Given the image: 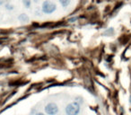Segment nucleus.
Segmentation results:
<instances>
[{
  "label": "nucleus",
  "instance_id": "f257e3e1",
  "mask_svg": "<svg viewBox=\"0 0 131 115\" xmlns=\"http://www.w3.org/2000/svg\"><path fill=\"white\" fill-rule=\"evenodd\" d=\"M80 110V104L77 102H73L66 106L65 111L67 115H78Z\"/></svg>",
  "mask_w": 131,
  "mask_h": 115
},
{
  "label": "nucleus",
  "instance_id": "f03ea898",
  "mask_svg": "<svg viewBox=\"0 0 131 115\" xmlns=\"http://www.w3.org/2000/svg\"><path fill=\"white\" fill-rule=\"evenodd\" d=\"M42 12L46 15H49V14H52L56 11L57 9V6L55 3L49 1V0H46L44 1L43 4H42Z\"/></svg>",
  "mask_w": 131,
  "mask_h": 115
},
{
  "label": "nucleus",
  "instance_id": "7ed1b4c3",
  "mask_svg": "<svg viewBox=\"0 0 131 115\" xmlns=\"http://www.w3.org/2000/svg\"><path fill=\"white\" fill-rule=\"evenodd\" d=\"M44 111L48 115H56L58 112V106L56 102H49L45 106Z\"/></svg>",
  "mask_w": 131,
  "mask_h": 115
},
{
  "label": "nucleus",
  "instance_id": "20e7f679",
  "mask_svg": "<svg viewBox=\"0 0 131 115\" xmlns=\"http://www.w3.org/2000/svg\"><path fill=\"white\" fill-rule=\"evenodd\" d=\"M18 20L21 21V22L26 23L29 21V16H28L26 14H21V15L18 16Z\"/></svg>",
  "mask_w": 131,
  "mask_h": 115
},
{
  "label": "nucleus",
  "instance_id": "39448f33",
  "mask_svg": "<svg viewBox=\"0 0 131 115\" xmlns=\"http://www.w3.org/2000/svg\"><path fill=\"white\" fill-rule=\"evenodd\" d=\"M59 3L61 4L62 6L66 7V6H69V4L71 3V0H59Z\"/></svg>",
  "mask_w": 131,
  "mask_h": 115
},
{
  "label": "nucleus",
  "instance_id": "423d86ee",
  "mask_svg": "<svg viewBox=\"0 0 131 115\" xmlns=\"http://www.w3.org/2000/svg\"><path fill=\"white\" fill-rule=\"evenodd\" d=\"M23 4L26 8H30V6L31 5V0H23Z\"/></svg>",
  "mask_w": 131,
  "mask_h": 115
},
{
  "label": "nucleus",
  "instance_id": "0eeeda50",
  "mask_svg": "<svg viewBox=\"0 0 131 115\" xmlns=\"http://www.w3.org/2000/svg\"><path fill=\"white\" fill-rule=\"evenodd\" d=\"M114 33V31H113L112 28H109V29H108L107 31L104 32L103 34H104V35H107L108 33H110V34H111V33Z\"/></svg>",
  "mask_w": 131,
  "mask_h": 115
},
{
  "label": "nucleus",
  "instance_id": "6e6552de",
  "mask_svg": "<svg viewBox=\"0 0 131 115\" xmlns=\"http://www.w3.org/2000/svg\"><path fill=\"white\" fill-rule=\"evenodd\" d=\"M6 8L7 10H13L14 9V6L11 4H6Z\"/></svg>",
  "mask_w": 131,
  "mask_h": 115
},
{
  "label": "nucleus",
  "instance_id": "1a4fd4ad",
  "mask_svg": "<svg viewBox=\"0 0 131 115\" xmlns=\"http://www.w3.org/2000/svg\"><path fill=\"white\" fill-rule=\"evenodd\" d=\"M6 2V0H0V6H2L3 4H5Z\"/></svg>",
  "mask_w": 131,
  "mask_h": 115
},
{
  "label": "nucleus",
  "instance_id": "9d476101",
  "mask_svg": "<svg viewBox=\"0 0 131 115\" xmlns=\"http://www.w3.org/2000/svg\"><path fill=\"white\" fill-rule=\"evenodd\" d=\"M35 115H45V114H44V113H42V112H37Z\"/></svg>",
  "mask_w": 131,
  "mask_h": 115
}]
</instances>
